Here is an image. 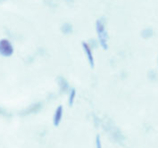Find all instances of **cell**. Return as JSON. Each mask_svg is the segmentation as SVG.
<instances>
[{"mask_svg":"<svg viewBox=\"0 0 158 148\" xmlns=\"http://www.w3.org/2000/svg\"><path fill=\"white\" fill-rule=\"evenodd\" d=\"M152 34H153V31H152V30H150V29H147V30H143V32H142V36L144 37V38H149V37H151L152 36Z\"/></svg>","mask_w":158,"mask_h":148,"instance_id":"6","label":"cell"},{"mask_svg":"<svg viewBox=\"0 0 158 148\" xmlns=\"http://www.w3.org/2000/svg\"><path fill=\"white\" fill-rule=\"evenodd\" d=\"M83 46V48H84V51L88 56V62L90 63L91 66H94V57H93V54H92V51H91V49L89 47V46L87 44V43H83L82 44Z\"/></svg>","mask_w":158,"mask_h":148,"instance_id":"3","label":"cell"},{"mask_svg":"<svg viewBox=\"0 0 158 148\" xmlns=\"http://www.w3.org/2000/svg\"><path fill=\"white\" fill-rule=\"evenodd\" d=\"M75 96V90H72V95H71V98H70V104H72V102H73V96Z\"/></svg>","mask_w":158,"mask_h":148,"instance_id":"7","label":"cell"},{"mask_svg":"<svg viewBox=\"0 0 158 148\" xmlns=\"http://www.w3.org/2000/svg\"><path fill=\"white\" fill-rule=\"evenodd\" d=\"M1 1H3V0H0V2H1Z\"/></svg>","mask_w":158,"mask_h":148,"instance_id":"9","label":"cell"},{"mask_svg":"<svg viewBox=\"0 0 158 148\" xmlns=\"http://www.w3.org/2000/svg\"><path fill=\"white\" fill-rule=\"evenodd\" d=\"M97 148H101V142H100L99 137H97Z\"/></svg>","mask_w":158,"mask_h":148,"instance_id":"8","label":"cell"},{"mask_svg":"<svg viewBox=\"0 0 158 148\" xmlns=\"http://www.w3.org/2000/svg\"><path fill=\"white\" fill-rule=\"evenodd\" d=\"M96 28L98 34V38H99V42H100L101 46L106 49L107 48V42H108V34L105 26V22L102 19L97 20L96 23Z\"/></svg>","mask_w":158,"mask_h":148,"instance_id":"1","label":"cell"},{"mask_svg":"<svg viewBox=\"0 0 158 148\" xmlns=\"http://www.w3.org/2000/svg\"><path fill=\"white\" fill-rule=\"evenodd\" d=\"M62 116H63V108L61 107V106H59V107L57 108L56 112H55V118H54V122H55V126H57L60 123L61 119H62Z\"/></svg>","mask_w":158,"mask_h":148,"instance_id":"4","label":"cell"},{"mask_svg":"<svg viewBox=\"0 0 158 148\" xmlns=\"http://www.w3.org/2000/svg\"><path fill=\"white\" fill-rule=\"evenodd\" d=\"M62 30H63V33L69 34L72 31V26L71 25L70 23H64L63 25V27H62Z\"/></svg>","mask_w":158,"mask_h":148,"instance_id":"5","label":"cell"},{"mask_svg":"<svg viewBox=\"0 0 158 148\" xmlns=\"http://www.w3.org/2000/svg\"><path fill=\"white\" fill-rule=\"evenodd\" d=\"M14 53V47L8 39L0 40V54L3 56H10Z\"/></svg>","mask_w":158,"mask_h":148,"instance_id":"2","label":"cell"}]
</instances>
